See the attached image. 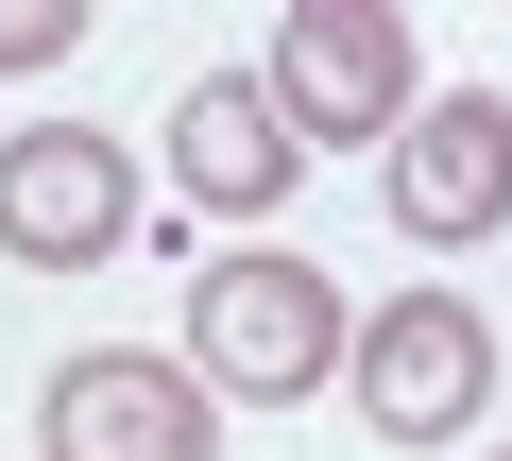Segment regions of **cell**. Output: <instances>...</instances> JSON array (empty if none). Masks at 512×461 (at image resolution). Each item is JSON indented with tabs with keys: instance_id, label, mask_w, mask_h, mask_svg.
Segmentation results:
<instances>
[{
	"instance_id": "cell-5",
	"label": "cell",
	"mask_w": 512,
	"mask_h": 461,
	"mask_svg": "<svg viewBox=\"0 0 512 461\" xmlns=\"http://www.w3.org/2000/svg\"><path fill=\"white\" fill-rule=\"evenodd\" d=\"M52 461H222V393L188 359H137V342H86L52 376Z\"/></svg>"
},
{
	"instance_id": "cell-2",
	"label": "cell",
	"mask_w": 512,
	"mask_h": 461,
	"mask_svg": "<svg viewBox=\"0 0 512 461\" xmlns=\"http://www.w3.org/2000/svg\"><path fill=\"white\" fill-rule=\"evenodd\" d=\"M342 376H359V427H376V444H461L478 393H495V342H478L461 291H393V308L342 342Z\"/></svg>"
},
{
	"instance_id": "cell-4",
	"label": "cell",
	"mask_w": 512,
	"mask_h": 461,
	"mask_svg": "<svg viewBox=\"0 0 512 461\" xmlns=\"http://www.w3.org/2000/svg\"><path fill=\"white\" fill-rule=\"evenodd\" d=\"M274 120L325 154V137H393L410 120V18L393 0H308V18H274Z\"/></svg>"
},
{
	"instance_id": "cell-9",
	"label": "cell",
	"mask_w": 512,
	"mask_h": 461,
	"mask_svg": "<svg viewBox=\"0 0 512 461\" xmlns=\"http://www.w3.org/2000/svg\"><path fill=\"white\" fill-rule=\"evenodd\" d=\"M495 461H512V444H495Z\"/></svg>"
},
{
	"instance_id": "cell-1",
	"label": "cell",
	"mask_w": 512,
	"mask_h": 461,
	"mask_svg": "<svg viewBox=\"0 0 512 461\" xmlns=\"http://www.w3.org/2000/svg\"><path fill=\"white\" fill-rule=\"evenodd\" d=\"M342 274H308L291 240H239V257H205L188 274V376L205 393H256V410H291V393H325L342 376Z\"/></svg>"
},
{
	"instance_id": "cell-8",
	"label": "cell",
	"mask_w": 512,
	"mask_h": 461,
	"mask_svg": "<svg viewBox=\"0 0 512 461\" xmlns=\"http://www.w3.org/2000/svg\"><path fill=\"white\" fill-rule=\"evenodd\" d=\"M69 35H86L69 0H0V69H69Z\"/></svg>"
},
{
	"instance_id": "cell-3",
	"label": "cell",
	"mask_w": 512,
	"mask_h": 461,
	"mask_svg": "<svg viewBox=\"0 0 512 461\" xmlns=\"http://www.w3.org/2000/svg\"><path fill=\"white\" fill-rule=\"evenodd\" d=\"M137 240V154L103 120H35V137H0V257H35V274H86Z\"/></svg>"
},
{
	"instance_id": "cell-7",
	"label": "cell",
	"mask_w": 512,
	"mask_h": 461,
	"mask_svg": "<svg viewBox=\"0 0 512 461\" xmlns=\"http://www.w3.org/2000/svg\"><path fill=\"white\" fill-rule=\"evenodd\" d=\"M291 171H308V137L274 120V86H256V69H205V86L171 103V188H188L205 222H274Z\"/></svg>"
},
{
	"instance_id": "cell-6",
	"label": "cell",
	"mask_w": 512,
	"mask_h": 461,
	"mask_svg": "<svg viewBox=\"0 0 512 461\" xmlns=\"http://www.w3.org/2000/svg\"><path fill=\"white\" fill-rule=\"evenodd\" d=\"M393 222L444 240V257L512 222V103H495V86H427V103L393 120Z\"/></svg>"
}]
</instances>
